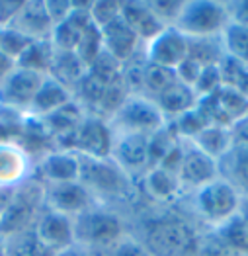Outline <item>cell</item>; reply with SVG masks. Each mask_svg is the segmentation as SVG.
<instances>
[{
	"label": "cell",
	"mask_w": 248,
	"mask_h": 256,
	"mask_svg": "<svg viewBox=\"0 0 248 256\" xmlns=\"http://www.w3.org/2000/svg\"><path fill=\"white\" fill-rule=\"evenodd\" d=\"M34 229H36L38 236L42 238L43 244L47 248H51L53 252H59V250L76 242L72 217L53 212V210H47V208L43 210L40 219L36 221Z\"/></svg>",
	"instance_id": "cell-14"
},
{
	"label": "cell",
	"mask_w": 248,
	"mask_h": 256,
	"mask_svg": "<svg viewBox=\"0 0 248 256\" xmlns=\"http://www.w3.org/2000/svg\"><path fill=\"white\" fill-rule=\"evenodd\" d=\"M0 34H2V28H0Z\"/></svg>",
	"instance_id": "cell-48"
},
{
	"label": "cell",
	"mask_w": 248,
	"mask_h": 256,
	"mask_svg": "<svg viewBox=\"0 0 248 256\" xmlns=\"http://www.w3.org/2000/svg\"><path fill=\"white\" fill-rule=\"evenodd\" d=\"M22 8V2H14V0H0V28H8L18 10Z\"/></svg>",
	"instance_id": "cell-41"
},
{
	"label": "cell",
	"mask_w": 248,
	"mask_h": 256,
	"mask_svg": "<svg viewBox=\"0 0 248 256\" xmlns=\"http://www.w3.org/2000/svg\"><path fill=\"white\" fill-rule=\"evenodd\" d=\"M43 2H45V10H47V16L53 24V28L66 20L74 6V2H68V0H43Z\"/></svg>",
	"instance_id": "cell-39"
},
{
	"label": "cell",
	"mask_w": 248,
	"mask_h": 256,
	"mask_svg": "<svg viewBox=\"0 0 248 256\" xmlns=\"http://www.w3.org/2000/svg\"><path fill=\"white\" fill-rule=\"evenodd\" d=\"M45 76L47 74L16 66V70L0 84V106L18 112H30Z\"/></svg>",
	"instance_id": "cell-11"
},
{
	"label": "cell",
	"mask_w": 248,
	"mask_h": 256,
	"mask_svg": "<svg viewBox=\"0 0 248 256\" xmlns=\"http://www.w3.org/2000/svg\"><path fill=\"white\" fill-rule=\"evenodd\" d=\"M0 256H6V250H4V240L0 236Z\"/></svg>",
	"instance_id": "cell-46"
},
{
	"label": "cell",
	"mask_w": 248,
	"mask_h": 256,
	"mask_svg": "<svg viewBox=\"0 0 248 256\" xmlns=\"http://www.w3.org/2000/svg\"><path fill=\"white\" fill-rule=\"evenodd\" d=\"M94 202L96 198L78 180L62 184H45V208L68 215L72 219L96 206Z\"/></svg>",
	"instance_id": "cell-13"
},
{
	"label": "cell",
	"mask_w": 248,
	"mask_h": 256,
	"mask_svg": "<svg viewBox=\"0 0 248 256\" xmlns=\"http://www.w3.org/2000/svg\"><path fill=\"white\" fill-rule=\"evenodd\" d=\"M43 210H45V184L38 180H24L14 188V196L8 208L2 212L0 236L32 229Z\"/></svg>",
	"instance_id": "cell-5"
},
{
	"label": "cell",
	"mask_w": 248,
	"mask_h": 256,
	"mask_svg": "<svg viewBox=\"0 0 248 256\" xmlns=\"http://www.w3.org/2000/svg\"><path fill=\"white\" fill-rule=\"evenodd\" d=\"M90 2L88 4H74L68 18L57 24L51 32L49 42L55 51H74L82 32L90 24Z\"/></svg>",
	"instance_id": "cell-17"
},
{
	"label": "cell",
	"mask_w": 248,
	"mask_h": 256,
	"mask_svg": "<svg viewBox=\"0 0 248 256\" xmlns=\"http://www.w3.org/2000/svg\"><path fill=\"white\" fill-rule=\"evenodd\" d=\"M190 202L194 219L204 225L206 231H213L238 215L242 206V192L227 178L219 176L190 194Z\"/></svg>",
	"instance_id": "cell-2"
},
{
	"label": "cell",
	"mask_w": 248,
	"mask_h": 256,
	"mask_svg": "<svg viewBox=\"0 0 248 256\" xmlns=\"http://www.w3.org/2000/svg\"><path fill=\"white\" fill-rule=\"evenodd\" d=\"M143 186H145L148 198L156 204H174L184 194L178 174L168 170L164 166L148 168L143 174Z\"/></svg>",
	"instance_id": "cell-20"
},
{
	"label": "cell",
	"mask_w": 248,
	"mask_h": 256,
	"mask_svg": "<svg viewBox=\"0 0 248 256\" xmlns=\"http://www.w3.org/2000/svg\"><path fill=\"white\" fill-rule=\"evenodd\" d=\"M238 215L246 221L248 225V196H242V206H240V212H238Z\"/></svg>",
	"instance_id": "cell-45"
},
{
	"label": "cell",
	"mask_w": 248,
	"mask_h": 256,
	"mask_svg": "<svg viewBox=\"0 0 248 256\" xmlns=\"http://www.w3.org/2000/svg\"><path fill=\"white\" fill-rule=\"evenodd\" d=\"M34 43V40H30L28 36L20 34L14 28H2L0 34V51H4L8 57H12L14 61H18L24 51Z\"/></svg>",
	"instance_id": "cell-34"
},
{
	"label": "cell",
	"mask_w": 248,
	"mask_h": 256,
	"mask_svg": "<svg viewBox=\"0 0 248 256\" xmlns=\"http://www.w3.org/2000/svg\"><path fill=\"white\" fill-rule=\"evenodd\" d=\"M86 74V66L76 57L74 51H55L53 55V63L49 68V76H53L55 80H59L68 90H76V86L80 84V80Z\"/></svg>",
	"instance_id": "cell-23"
},
{
	"label": "cell",
	"mask_w": 248,
	"mask_h": 256,
	"mask_svg": "<svg viewBox=\"0 0 248 256\" xmlns=\"http://www.w3.org/2000/svg\"><path fill=\"white\" fill-rule=\"evenodd\" d=\"M148 137L139 133H116L110 158L133 178L148 170Z\"/></svg>",
	"instance_id": "cell-10"
},
{
	"label": "cell",
	"mask_w": 248,
	"mask_h": 256,
	"mask_svg": "<svg viewBox=\"0 0 248 256\" xmlns=\"http://www.w3.org/2000/svg\"><path fill=\"white\" fill-rule=\"evenodd\" d=\"M53 256H98V254L92 252V250H88V248L82 246V244L74 242V244H70V246H66V248L59 250V252H55Z\"/></svg>",
	"instance_id": "cell-44"
},
{
	"label": "cell",
	"mask_w": 248,
	"mask_h": 256,
	"mask_svg": "<svg viewBox=\"0 0 248 256\" xmlns=\"http://www.w3.org/2000/svg\"><path fill=\"white\" fill-rule=\"evenodd\" d=\"M228 8H230V22H236V24L248 28V0L228 2Z\"/></svg>",
	"instance_id": "cell-42"
},
{
	"label": "cell",
	"mask_w": 248,
	"mask_h": 256,
	"mask_svg": "<svg viewBox=\"0 0 248 256\" xmlns=\"http://www.w3.org/2000/svg\"><path fill=\"white\" fill-rule=\"evenodd\" d=\"M72 221H74L76 242L96 254H100L108 246H112L122 236L127 235L124 219L116 212L100 208V206H92L90 210L74 217Z\"/></svg>",
	"instance_id": "cell-4"
},
{
	"label": "cell",
	"mask_w": 248,
	"mask_h": 256,
	"mask_svg": "<svg viewBox=\"0 0 248 256\" xmlns=\"http://www.w3.org/2000/svg\"><path fill=\"white\" fill-rule=\"evenodd\" d=\"M230 131V139H232V147L236 149H248V114L238 118L236 122H232L228 126Z\"/></svg>",
	"instance_id": "cell-40"
},
{
	"label": "cell",
	"mask_w": 248,
	"mask_h": 256,
	"mask_svg": "<svg viewBox=\"0 0 248 256\" xmlns=\"http://www.w3.org/2000/svg\"><path fill=\"white\" fill-rule=\"evenodd\" d=\"M188 57L194 59L202 66H213L221 64L225 59L221 38H209V40H190V51Z\"/></svg>",
	"instance_id": "cell-31"
},
{
	"label": "cell",
	"mask_w": 248,
	"mask_h": 256,
	"mask_svg": "<svg viewBox=\"0 0 248 256\" xmlns=\"http://www.w3.org/2000/svg\"><path fill=\"white\" fill-rule=\"evenodd\" d=\"M152 12L156 14V18L164 24L166 28L174 26L176 18L184 6V2H178V0H148Z\"/></svg>",
	"instance_id": "cell-38"
},
{
	"label": "cell",
	"mask_w": 248,
	"mask_h": 256,
	"mask_svg": "<svg viewBox=\"0 0 248 256\" xmlns=\"http://www.w3.org/2000/svg\"><path fill=\"white\" fill-rule=\"evenodd\" d=\"M74 53H76V57L84 63L86 68H88V66H90V64L94 63V61L104 53L102 32H100V28H98L94 22H90L88 28L82 32L80 40H78V43H76Z\"/></svg>",
	"instance_id": "cell-32"
},
{
	"label": "cell",
	"mask_w": 248,
	"mask_h": 256,
	"mask_svg": "<svg viewBox=\"0 0 248 256\" xmlns=\"http://www.w3.org/2000/svg\"><path fill=\"white\" fill-rule=\"evenodd\" d=\"M53 55H55V49H53L51 42L49 40H40V42L32 43L16 63L22 68H28V70H34V72H40V74H49Z\"/></svg>",
	"instance_id": "cell-29"
},
{
	"label": "cell",
	"mask_w": 248,
	"mask_h": 256,
	"mask_svg": "<svg viewBox=\"0 0 248 256\" xmlns=\"http://www.w3.org/2000/svg\"><path fill=\"white\" fill-rule=\"evenodd\" d=\"M6 256H53L55 252L47 248L38 236L36 229H26L14 235L2 236Z\"/></svg>",
	"instance_id": "cell-26"
},
{
	"label": "cell",
	"mask_w": 248,
	"mask_h": 256,
	"mask_svg": "<svg viewBox=\"0 0 248 256\" xmlns=\"http://www.w3.org/2000/svg\"><path fill=\"white\" fill-rule=\"evenodd\" d=\"M122 18L131 28V32L139 38V42L146 45L152 42L166 26L156 18L148 0H127L122 2Z\"/></svg>",
	"instance_id": "cell-16"
},
{
	"label": "cell",
	"mask_w": 248,
	"mask_h": 256,
	"mask_svg": "<svg viewBox=\"0 0 248 256\" xmlns=\"http://www.w3.org/2000/svg\"><path fill=\"white\" fill-rule=\"evenodd\" d=\"M110 128L116 133H139V135H152L168 124L164 114L156 106L154 100L143 94H131L116 114L108 120Z\"/></svg>",
	"instance_id": "cell-6"
},
{
	"label": "cell",
	"mask_w": 248,
	"mask_h": 256,
	"mask_svg": "<svg viewBox=\"0 0 248 256\" xmlns=\"http://www.w3.org/2000/svg\"><path fill=\"white\" fill-rule=\"evenodd\" d=\"M190 40L174 26L164 28L152 42L145 45V57L150 64L176 70L188 59Z\"/></svg>",
	"instance_id": "cell-12"
},
{
	"label": "cell",
	"mask_w": 248,
	"mask_h": 256,
	"mask_svg": "<svg viewBox=\"0 0 248 256\" xmlns=\"http://www.w3.org/2000/svg\"><path fill=\"white\" fill-rule=\"evenodd\" d=\"M70 150L78 152L80 156L92 158H110L112 145H114V131L108 120L100 116H86L72 135Z\"/></svg>",
	"instance_id": "cell-9"
},
{
	"label": "cell",
	"mask_w": 248,
	"mask_h": 256,
	"mask_svg": "<svg viewBox=\"0 0 248 256\" xmlns=\"http://www.w3.org/2000/svg\"><path fill=\"white\" fill-rule=\"evenodd\" d=\"M178 80L176 70L164 68L158 64H150L146 61L145 70H143V82H141V94L154 100L158 94H162L168 86H172Z\"/></svg>",
	"instance_id": "cell-30"
},
{
	"label": "cell",
	"mask_w": 248,
	"mask_h": 256,
	"mask_svg": "<svg viewBox=\"0 0 248 256\" xmlns=\"http://www.w3.org/2000/svg\"><path fill=\"white\" fill-rule=\"evenodd\" d=\"M192 143L215 160H221L232 149L228 126H221V124H209L192 139Z\"/></svg>",
	"instance_id": "cell-24"
},
{
	"label": "cell",
	"mask_w": 248,
	"mask_h": 256,
	"mask_svg": "<svg viewBox=\"0 0 248 256\" xmlns=\"http://www.w3.org/2000/svg\"><path fill=\"white\" fill-rule=\"evenodd\" d=\"M230 24L228 2L217 0H188L184 2L174 28L188 40L221 38Z\"/></svg>",
	"instance_id": "cell-3"
},
{
	"label": "cell",
	"mask_w": 248,
	"mask_h": 256,
	"mask_svg": "<svg viewBox=\"0 0 248 256\" xmlns=\"http://www.w3.org/2000/svg\"><path fill=\"white\" fill-rule=\"evenodd\" d=\"M122 16V2L114 0H100V2H90V20L98 28H104L106 24Z\"/></svg>",
	"instance_id": "cell-37"
},
{
	"label": "cell",
	"mask_w": 248,
	"mask_h": 256,
	"mask_svg": "<svg viewBox=\"0 0 248 256\" xmlns=\"http://www.w3.org/2000/svg\"><path fill=\"white\" fill-rule=\"evenodd\" d=\"M176 174L180 178L184 194H192L198 188L213 182L215 178H219L221 168H219V160L211 158L204 150H200L192 141H184L182 160H180V166H178Z\"/></svg>",
	"instance_id": "cell-8"
},
{
	"label": "cell",
	"mask_w": 248,
	"mask_h": 256,
	"mask_svg": "<svg viewBox=\"0 0 248 256\" xmlns=\"http://www.w3.org/2000/svg\"><path fill=\"white\" fill-rule=\"evenodd\" d=\"M154 102L160 108V112L164 114L166 122H174L176 118L184 116L186 112L198 106L200 98H198V94L194 92L192 86L176 80L172 86H168L162 94H158L154 98Z\"/></svg>",
	"instance_id": "cell-22"
},
{
	"label": "cell",
	"mask_w": 248,
	"mask_h": 256,
	"mask_svg": "<svg viewBox=\"0 0 248 256\" xmlns=\"http://www.w3.org/2000/svg\"><path fill=\"white\" fill-rule=\"evenodd\" d=\"M221 176L232 182L242 196H248V149H232L219 160Z\"/></svg>",
	"instance_id": "cell-27"
},
{
	"label": "cell",
	"mask_w": 248,
	"mask_h": 256,
	"mask_svg": "<svg viewBox=\"0 0 248 256\" xmlns=\"http://www.w3.org/2000/svg\"><path fill=\"white\" fill-rule=\"evenodd\" d=\"M16 66H18V63L12 57H8L4 51H0V84L16 70Z\"/></svg>",
	"instance_id": "cell-43"
},
{
	"label": "cell",
	"mask_w": 248,
	"mask_h": 256,
	"mask_svg": "<svg viewBox=\"0 0 248 256\" xmlns=\"http://www.w3.org/2000/svg\"><path fill=\"white\" fill-rule=\"evenodd\" d=\"M0 221H2V212H0Z\"/></svg>",
	"instance_id": "cell-47"
},
{
	"label": "cell",
	"mask_w": 248,
	"mask_h": 256,
	"mask_svg": "<svg viewBox=\"0 0 248 256\" xmlns=\"http://www.w3.org/2000/svg\"><path fill=\"white\" fill-rule=\"evenodd\" d=\"M40 170L47 184L74 182L80 176V154L70 149L53 150L42 158Z\"/></svg>",
	"instance_id": "cell-19"
},
{
	"label": "cell",
	"mask_w": 248,
	"mask_h": 256,
	"mask_svg": "<svg viewBox=\"0 0 248 256\" xmlns=\"http://www.w3.org/2000/svg\"><path fill=\"white\" fill-rule=\"evenodd\" d=\"M70 102H74V94L72 90H68L64 84H61L59 80H55L53 76H45L42 86L38 90V96L32 104V114H38L42 118H47L55 112H59L61 108L68 106Z\"/></svg>",
	"instance_id": "cell-21"
},
{
	"label": "cell",
	"mask_w": 248,
	"mask_h": 256,
	"mask_svg": "<svg viewBox=\"0 0 248 256\" xmlns=\"http://www.w3.org/2000/svg\"><path fill=\"white\" fill-rule=\"evenodd\" d=\"M98 256H152L145 248V244L137 238L135 235L122 236L118 242H114L112 246H108Z\"/></svg>",
	"instance_id": "cell-35"
},
{
	"label": "cell",
	"mask_w": 248,
	"mask_h": 256,
	"mask_svg": "<svg viewBox=\"0 0 248 256\" xmlns=\"http://www.w3.org/2000/svg\"><path fill=\"white\" fill-rule=\"evenodd\" d=\"M198 256H248V250H240V248L228 246L225 242H221L211 231H207L204 238H202Z\"/></svg>",
	"instance_id": "cell-36"
},
{
	"label": "cell",
	"mask_w": 248,
	"mask_h": 256,
	"mask_svg": "<svg viewBox=\"0 0 248 256\" xmlns=\"http://www.w3.org/2000/svg\"><path fill=\"white\" fill-rule=\"evenodd\" d=\"M225 57L236 64L248 66V28L236 22H230L221 36Z\"/></svg>",
	"instance_id": "cell-28"
},
{
	"label": "cell",
	"mask_w": 248,
	"mask_h": 256,
	"mask_svg": "<svg viewBox=\"0 0 248 256\" xmlns=\"http://www.w3.org/2000/svg\"><path fill=\"white\" fill-rule=\"evenodd\" d=\"M102 32L104 53L114 57L118 63L125 64L129 59H133L145 45L139 42V38L131 32V28L124 22V18H116L110 24L100 28Z\"/></svg>",
	"instance_id": "cell-15"
},
{
	"label": "cell",
	"mask_w": 248,
	"mask_h": 256,
	"mask_svg": "<svg viewBox=\"0 0 248 256\" xmlns=\"http://www.w3.org/2000/svg\"><path fill=\"white\" fill-rule=\"evenodd\" d=\"M206 233L194 215L166 210L146 217L137 238L152 256H198Z\"/></svg>",
	"instance_id": "cell-1"
},
{
	"label": "cell",
	"mask_w": 248,
	"mask_h": 256,
	"mask_svg": "<svg viewBox=\"0 0 248 256\" xmlns=\"http://www.w3.org/2000/svg\"><path fill=\"white\" fill-rule=\"evenodd\" d=\"M211 233L217 236L221 242L228 244V246L248 250V225L240 215L232 217L230 221H227L225 225H221L217 229H213Z\"/></svg>",
	"instance_id": "cell-33"
},
{
	"label": "cell",
	"mask_w": 248,
	"mask_h": 256,
	"mask_svg": "<svg viewBox=\"0 0 248 256\" xmlns=\"http://www.w3.org/2000/svg\"><path fill=\"white\" fill-rule=\"evenodd\" d=\"M18 30L20 34L28 36L34 42L40 40H49L53 32V24L47 16L45 2L43 0H34V2H22V8L18 10L14 22L8 26Z\"/></svg>",
	"instance_id": "cell-18"
},
{
	"label": "cell",
	"mask_w": 248,
	"mask_h": 256,
	"mask_svg": "<svg viewBox=\"0 0 248 256\" xmlns=\"http://www.w3.org/2000/svg\"><path fill=\"white\" fill-rule=\"evenodd\" d=\"M26 154L16 145L0 143V188H14L24 182Z\"/></svg>",
	"instance_id": "cell-25"
},
{
	"label": "cell",
	"mask_w": 248,
	"mask_h": 256,
	"mask_svg": "<svg viewBox=\"0 0 248 256\" xmlns=\"http://www.w3.org/2000/svg\"><path fill=\"white\" fill-rule=\"evenodd\" d=\"M78 182L94 198H125L129 194L131 178L112 158L80 156Z\"/></svg>",
	"instance_id": "cell-7"
}]
</instances>
